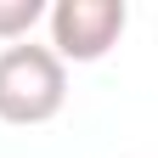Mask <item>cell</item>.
Segmentation results:
<instances>
[{
	"instance_id": "1",
	"label": "cell",
	"mask_w": 158,
	"mask_h": 158,
	"mask_svg": "<svg viewBox=\"0 0 158 158\" xmlns=\"http://www.w3.org/2000/svg\"><path fill=\"white\" fill-rule=\"evenodd\" d=\"M68 102V68L51 45H6L0 51V118L6 124H45Z\"/></svg>"
},
{
	"instance_id": "2",
	"label": "cell",
	"mask_w": 158,
	"mask_h": 158,
	"mask_svg": "<svg viewBox=\"0 0 158 158\" xmlns=\"http://www.w3.org/2000/svg\"><path fill=\"white\" fill-rule=\"evenodd\" d=\"M45 17H51V51L62 68L68 62H102L130 23L124 0H56Z\"/></svg>"
},
{
	"instance_id": "3",
	"label": "cell",
	"mask_w": 158,
	"mask_h": 158,
	"mask_svg": "<svg viewBox=\"0 0 158 158\" xmlns=\"http://www.w3.org/2000/svg\"><path fill=\"white\" fill-rule=\"evenodd\" d=\"M40 17H45V6H40V0H0V40H23Z\"/></svg>"
}]
</instances>
